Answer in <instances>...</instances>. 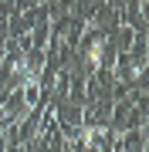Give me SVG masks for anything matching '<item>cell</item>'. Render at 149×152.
Listing matches in <instances>:
<instances>
[{
    "mask_svg": "<svg viewBox=\"0 0 149 152\" xmlns=\"http://www.w3.org/2000/svg\"><path fill=\"white\" fill-rule=\"evenodd\" d=\"M14 81H24V78H27V58H17V64H14Z\"/></svg>",
    "mask_w": 149,
    "mask_h": 152,
    "instance_id": "2",
    "label": "cell"
},
{
    "mask_svg": "<svg viewBox=\"0 0 149 152\" xmlns=\"http://www.w3.org/2000/svg\"><path fill=\"white\" fill-rule=\"evenodd\" d=\"M105 61V37H95L88 48H85V64H88L92 71H98Z\"/></svg>",
    "mask_w": 149,
    "mask_h": 152,
    "instance_id": "1",
    "label": "cell"
}]
</instances>
